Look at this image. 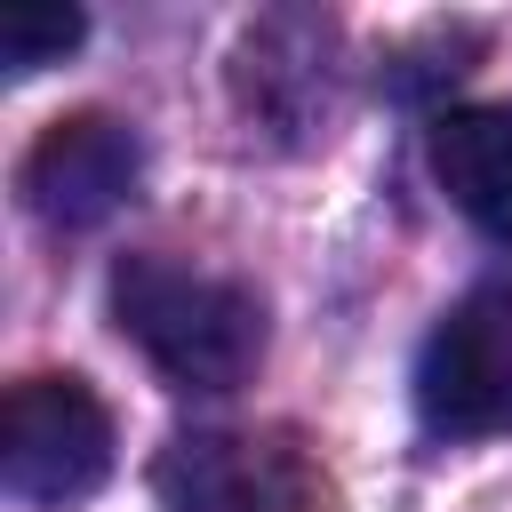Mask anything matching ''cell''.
Masks as SVG:
<instances>
[{
	"mask_svg": "<svg viewBox=\"0 0 512 512\" xmlns=\"http://www.w3.org/2000/svg\"><path fill=\"white\" fill-rule=\"evenodd\" d=\"M112 320L184 392H232L264 360L256 288H240L224 272H200V264H176V256H128L112 272Z\"/></svg>",
	"mask_w": 512,
	"mask_h": 512,
	"instance_id": "1",
	"label": "cell"
},
{
	"mask_svg": "<svg viewBox=\"0 0 512 512\" xmlns=\"http://www.w3.org/2000/svg\"><path fill=\"white\" fill-rule=\"evenodd\" d=\"M112 480V408L80 376H24L0 400V488L16 504H80Z\"/></svg>",
	"mask_w": 512,
	"mask_h": 512,
	"instance_id": "2",
	"label": "cell"
},
{
	"mask_svg": "<svg viewBox=\"0 0 512 512\" xmlns=\"http://www.w3.org/2000/svg\"><path fill=\"white\" fill-rule=\"evenodd\" d=\"M416 416L448 440L512 432V280L472 288L416 352Z\"/></svg>",
	"mask_w": 512,
	"mask_h": 512,
	"instance_id": "3",
	"label": "cell"
},
{
	"mask_svg": "<svg viewBox=\"0 0 512 512\" xmlns=\"http://www.w3.org/2000/svg\"><path fill=\"white\" fill-rule=\"evenodd\" d=\"M152 488L160 512H320V472L288 432H184Z\"/></svg>",
	"mask_w": 512,
	"mask_h": 512,
	"instance_id": "4",
	"label": "cell"
},
{
	"mask_svg": "<svg viewBox=\"0 0 512 512\" xmlns=\"http://www.w3.org/2000/svg\"><path fill=\"white\" fill-rule=\"evenodd\" d=\"M136 168H144V144H136L128 120L72 112V120H48L40 128V144L24 152V176L16 184H24V200H32L40 224L80 232V224H104L136 192Z\"/></svg>",
	"mask_w": 512,
	"mask_h": 512,
	"instance_id": "5",
	"label": "cell"
},
{
	"mask_svg": "<svg viewBox=\"0 0 512 512\" xmlns=\"http://www.w3.org/2000/svg\"><path fill=\"white\" fill-rule=\"evenodd\" d=\"M432 176L440 192L512 248V104H456L432 120Z\"/></svg>",
	"mask_w": 512,
	"mask_h": 512,
	"instance_id": "6",
	"label": "cell"
},
{
	"mask_svg": "<svg viewBox=\"0 0 512 512\" xmlns=\"http://www.w3.org/2000/svg\"><path fill=\"white\" fill-rule=\"evenodd\" d=\"M88 16L72 0H8L0 8V64L8 72H40V64H64V48H80Z\"/></svg>",
	"mask_w": 512,
	"mask_h": 512,
	"instance_id": "7",
	"label": "cell"
}]
</instances>
